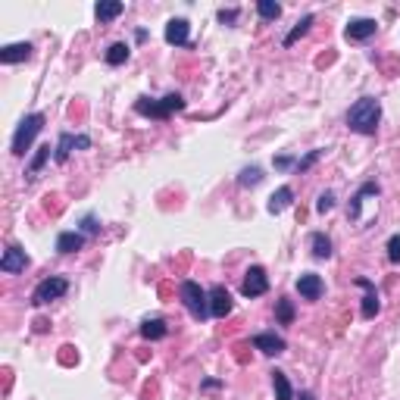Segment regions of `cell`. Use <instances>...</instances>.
Returning <instances> with one entry per match:
<instances>
[{"label":"cell","instance_id":"cell-1","mask_svg":"<svg viewBox=\"0 0 400 400\" xmlns=\"http://www.w3.org/2000/svg\"><path fill=\"white\" fill-rule=\"evenodd\" d=\"M344 122H347V128L356 131V135H375L379 122H381V104L375 97H360L347 110Z\"/></svg>","mask_w":400,"mask_h":400},{"label":"cell","instance_id":"cell-2","mask_svg":"<svg viewBox=\"0 0 400 400\" xmlns=\"http://www.w3.org/2000/svg\"><path fill=\"white\" fill-rule=\"evenodd\" d=\"M184 97L178 91H169L166 97H138L135 100V113L138 116H147V119H160V122H166V119L172 116V113H182L184 110Z\"/></svg>","mask_w":400,"mask_h":400},{"label":"cell","instance_id":"cell-3","mask_svg":"<svg viewBox=\"0 0 400 400\" xmlns=\"http://www.w3.org/2000/svg\"><path fill=\"white\" fill-rule=\"evenodd\" d=\"M178 297H182L184 309H188L197 322L210 319V291H204L197 282H191V278H188V282L178 285Z\"/></svg>","mask_w":400,"mask_h":400},{"label":"cell","instance_id":"cell-4","mask_svg":"<svg viewBox=\"0 0 400 400\" xmlns=\"http://www.w3.org/2000/svg\"><path fill=\"white\" fill-rule=\"evenodd\" d=\"M44 128V113H28L19 125H16V135H13V153L16 157H26L28 147L35 144V138L41 135Z\"/></svg>","mask_w":400,"mask_h":400},{"label":"cell","instance_id":"cell-5","mask_svg":"<svg viewBox=\"0 0 400 400\" xmlns=\"http://www.w3.org/2000/svg\"><path fill=\"white\" fill-rule=\"evenodd\" d=\"M66 291H69V282H66L63 276H50V278H44V282H38V288L32 291V303L35 307H47V303L59 301Z\"/></svg>","mask_w":400,"mask_h":400},{"label":"cell","instance_id":"cell-6","mask_svg":"<svg viewBox=\"0 0 400 400\" xmlns=\"http://www.w3.org/2000/svg\"><path fill=\"white\" fill-rule=\"evenodd\" d=\"M75 151H91V138L88 135H73V131H63L57 141V147H53V160L57 163H66V160L73 157Z\"/></svg>","mask_w":400,"mask_h":400},{"label":"cell","instance_id":"cell-7","mask_svg":"<svg viewBox=\"0 0 400 400\" xmlns=\"http://www.w3.org/2000/svg\"><path fill=\"white\" fill-rule=\"evenodd\" d=\"M266 291H269V276H266V269H263V266H250V269L244 272L241 294L244 297H263Z\"/></svg>","mask_w":400,"mask_h":400},{"label":"cell","instance_id":"cell-8","mask_svg":"<svg viewBox=\"0 0 400 400\" xmlns=\"http://www.w3.org/2000/svg\"><path fill=\"white\" fill-rule=\"evenodd\" d=\"M28 266V254L19 247V244H10L0 256V272H7V276H16V272H26Z\"/></svg>","mask_w":400,"mask_h":400},{"label":"cell","instance_id":"cell-9","mask_svg":"<svg viewBox=\"0 0 400 400\" xmlns=\"http://www.w3.org/2000/svg\"><path fill=\"white\" fill-rule=\"evenodd\" d=\"M375 32H379V22L366 19V16H356V19H350L344 26V38L347 41H369Z\"/></svg>","mask_w":400,"mask_h":400},{"label":"cell","instance_id":"cell-10","mask_svg":"<svg viewBox=\"0 0 400 400\" xmlns=\"http://www.w3.org/2000/svg\"><path fill=\"white\" fill-rule=\"evenodd\" d=\"M254 347L260 350V354H266V356H278V354H285V350H288V344H285V338L276 335V332H256V335H254Z\"/></svg>","mask_w":400,"mask_h":400},{"label":"cell","instance_id":"cell-11","mask_svg":"<svg viewBox=\"0 0 400 400\" xmlns=\"http://www.w3.org/2000/svg\"><path fill=\"white\" fill-rule=\"evenodd\" d=\"M294 288L303 301H319V297L325 294V282H322L316 272H303V276L294 282Z\"/></svg>","mask_w":400,"mask_h":400},{"label":"cell","instance_id":"cell-12","mask_svg":"<svg viewBox=\"0 0 400 400\" xmlns=\"http://www.w3.org/2000/svg\"><path fill=\"white\" fill-rule=\"evenodd\" d=\"M163 38H166V44L188 47L191 44V22L188 19H169V22H166Z\"/></svg>","mask_w":400,"mask_h":400},{"label":"cell","instance_id":"cell-13","mask_svg":"<svg viewBox=\"0 0 400 400\" xmlns=\"http://www.w3.org/2000/svg\"><path fill=\"white\" fill-rule=\"evenodd\" d=\"M379 194H381L379 182H363L360 188H356V194L350 197V207H347V219H350V222H356V219H360L363 200H366V197H379Z\"/></svg>","mask_w":400,"mask_h":400},{"label":"cell","instance_id":"cell-14","mask_svg":"<svg viewBox=\"0 0 400 400\" xmlns=\"http://www.w3.org/2000/svg\"><path fill=\"white\" fill-rule=\"evenodd\" d=\"M231 309H235V303H231V294L222 288V285H213V288H210V316H216V319H225Z\"/></svg>","mask_w":400,"mask_h":400},{"label":"cell","instance_id":"cell-15","mask_svg":"<svg viewBox=\"0 0 400 400\" xmlns=\"http://www.w3.org/2000/svg\"><path fill=\"white\" fill-rule=\"evenodd\" d=\"M356 285H360L363 291H366V297H363V319H375L379 316V309H381V303H379V291H375V285L369 282V278H356Z\"/></svg>","mask_w":400,"mask_h":400},{"label":"cell","instance_id":"cell-16","mask_svg":"<svg viewBox=\"0 0 400 400\" xmlns=\"http://www.w3.org/2000/svg\"><path fill=\"white\" fill-rule=\"evenodd\" d=\"M85 241H88V238L82 235L79 229L59 231V235H57V254H79V250L85 247Z\"/></svg>","mask_w":400,"mask_h":400},{"label":"cell","instance_id":"cell-17","mask_svg":"<svg viewBox=\"0 0 400 400\" xmlns=\"http://www.w3.org/2000/svg\"><path fill=\"white\" fill-rule=\"evenodd\" d=\"M35 47L28 44V41H19V44H7L3 50H0V63L3 66H13V63H22V59L32 57Z\"/></svg>","mask_w":400,"mask_h":400},{"label":"cell","instance_id":"cell-18","mask_svg":"<svg viewBox=\"0 0 400 400\" xmlns=\"http://www.w3.org/2000/svg\"><path fill=\"white\" fill-rule=\"evenodd\" d=\"M125 13V3L122 0H100L97 7H94V16H97L100 26H106V22H113L116 16Z\"/></svg>","mask_w":400,"mask_h":400},{"label":"cell","instance_id":"cell-19","mask_svg":"<svg viewBox=\"0 0 400 400\" xmlns=\"http://www.w3.org/2000/svg\"><path fill=\"white\" fill-rule=\"evenodd\" d=\"M291 204H294V191H291L288 184H282V188H278L276 194L269 197V204H266V213H272V216H278V213H285Z\"/></svg>","mask_w":400,"mask_h":400},{"label":"cell","instance_id":"cell-20","mask_svg":"<svg viewBox=\"0 0 400 400\" xmlns=\"http://www.w3.org/2000/svg\"><path fill=\"white\" fill-rule=\"evenodd\" d=\"M169 335V325H166V319H144L141 322V338H147V341H160V338Z\"/></svg>","mask_w":400,"mask_h":400},{"label":"cell","instance_id":"cell-21","mask_svg":"<svg viewBox=\"0 0 400 400\" xmlns=\"http://www.w3.org/2000/svg\"><path fill=\"white\" fill-rule=\"evenodd\" d=\"M272 391H276V400H297L294 397V388H291L288 375L282 372V369H272Z\"/></svg>","mask_w":400,"mask_h":400},{"label":"cell","instance_id":"cell-22","mask_svg":"<svg viewBox=\"0 0 400 400\" xmlns=\"http://www.w3.org/2000/svg\"><path fill=\"white\" fill-rule=\"evenodd\" d=\"M128 57H131V47L125 44V41H116V44H110V47H106V53H104L106 66H122V63H128Z\"/></svg>","mask_w":400,"mask_h":400},{"label":"cell","instance_id":"cell-23","mask_svg":"<svg viewBox=\"0 0 400 400\" xmlns=\"http://www.w3.org/2000/svg\"><path fill=\"white\" fill-rule=\"evenodd\" d=\"M50 151H53L50 144H41L38 151H35L32 163H28V169H26V178H28V182H32V178H38V172L47 166V160H50Z\"/></svg>","mask_w":400,"mask_h":400},{"label":"cell","instance_id":"cell-24","mask_svg":"<svg viewBox=\"0 0 400 400\" xmlns=\"http://www.w3.org/2000/svg\"><path fill=\"white\" fill-rule=\"evenodd\" d=\"M309 247H313L316 260H328V256H332V238H328L325 231H313V235H309Z\"/></svg>","mask_w":400,"mask_h":400},{"label":"cell","instance_id":"cell-25","mask_svg":"<svg viewBox=\"0 0 400 400\" xmlns=\"http://www.w3.org/2000/svg\"><path fill=\"white\" fill-rule=\"evenodd\" d=\"M313 22H316V16H313V13L301 16V19H297V26H294V28H291V32H288V35H285V41H282V44H285V47H291V44H294V41H301V38H303V35H307V32H309V28H313Z\"/></svg>","mask_w":400,"mask_h":400},{"label":"cell","instance_id":"cell-26","mask_svg":"<svg viewBox=\"0 0 400 400\" xmlns=\"http://www.w3.org/2000/svg\"><path fill=\"white\" fill-rule=\"evenodd\" d=\"M294 316H297L294 301H288V297H278V301H276V322H278V325H291V322H294Z\"/></svg>","mask_w":400,"mask_h":400},{"label":"cell","instance_id":"cell-27","mask_svg":"<svg viewBox=\"0 0 400 400\" xmlns=\"http://www.w3.org/2000/svg\"><path fill=\"white\" fill-rule=\"evenodd\" d=\"M263 178H266V175H263L260 166H244V169L238 172V184H241V188H256Z\"/></svg>","mask_w":400,"mask_h":400},{"label":"cell","instance_id":"cell-28","mask_svg":"<svg viewBox=\"0 0 400 400\" xmlns=\"http://www.w3.org/2000/svg\"><path fill=\"white\" fill-rule=\"evenodd\" d=\"M256 13H260L263 22H276L282 16V3H276V0H256Z\"/></svg>","mask_w":400,"mask_h":400},{"label":"cell","instance_id":"cell-29","mask_svg":"<svg viewBox=\"0 0 400 400\" xmlns=\"http://www.w3.org/2000/svg\"><path fill=\"white\" fill-rule=\"evenodd\" d=\"M322 153H325V151H322V147H316V151H309L307 157H297L294 172H297V175H303V172H309V169H313V166L322 160Z\"/></svg>","mask_w":400,"mask_h":400},{"label":"cell","instance_id":"cell-30","mask_svg":"<svg viewBox=\"0 0 400 400\" xmlns=\"http://www.w3.org/2000/svg\"><path fill=\"white\" fill-rule=\"evenodd\" d=\"M332 210H335V191H322L319 200H316V213L325 216V213H332Z\"/></svg>","mask_w":400,"mask_h":400},{"label":"cell","instance_id":"cell-31","mask_svg":"<svg viewBox=\"0 0 400 400\" xmlns=\"http://www.w3.org/2000/svg\"><path fill=\"white\" fill-rule=\"evenodd\" d=\"M388 260H391L394 266L400 263V235H391V238H388Z\"/></svg>","mask_w":400,"mask_h":400},{"label":"cell","instance_id":"cell-32","mask_svg":"<svg viewBox=\"0 0 400 400\" xmlns=\"http://www.w3.org/2000/svg\"><path fill=\"white\" fill-rule=\"evenodd\" d=\"M82 235H100V222H97V216H85L82 219Z\"/></svg>","mask_w":400,"mask_h":400},{"label":"cell","instance_id":"cell-33","mask_svg":"<svg viewBox=\"0 0 400 400\" xmlns=\"http://www.w3.org/2000/svg\"><path fill=\"white\" fill-rule=\"evenodd\" d=\"M216 16H219V22H222V26H235V22H238V10L235 7H229V10L222 7Z\"/></svg>","mask_w":400,"mask_h":400},{"label":"cell","instance_id":"cell-34","mask_svg":"<svg viewBox=\"0 0 400 400\" xmlns=\"http://www.w3.org/2000/svg\"><path fill=\"white\" fill-rule=\"evenodd\" d=\"M294 157H276V169H294Z\"/></svg>","mask_w":400,"mask_h":400},{"label":"cell","instance_id":"cell-35","mask_svg":"<svg viewBox=\"0 0 400 400\" xmlns=\"http://www.w3.org/2000/svg\"><path fill=\"white\" fill-rule=\"evenodd\" d=\"M200 388H204V391H210V388H219V379H207Z\"/></svg>","mask_w":400,"mask_h":400},{"label":"cell","instance_id":"cell-36","mask_svg":"<svg viewBox=\"0 0 400 400\" xmlns=\"http://www.w3.org/2000/svg\"><path fill=\"white\" fill-rule=\"evenodd\" d=\"M297 400H316V397H313V391H301V397H297Z\"/></svg>","mask_w":400,"mask_h":400}]
</instances>
